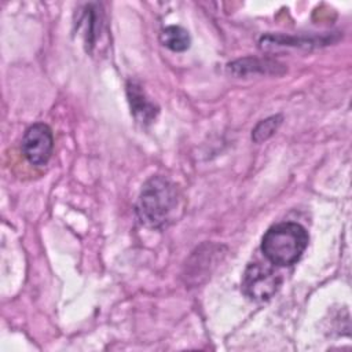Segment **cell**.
I'll list each match as a JSON object with an SVG mask.
<instances>
[{"label": "cell", "mask_w": 352, "mask_h": 352, "mask_svg": "<svg viewBox=\"0 0 352 352\" xmlns=\"http://www.w3.org/2000/svg\"><path fill=\"white\" fill-rule=\"evenodd\" d=\"M82 26H84V38H85V44L87 47L91 50L95 45V40H96V29H98V14L96 10L92 8V6H87V10L84 11V15L81 18Z\"/></svg>", "instance_id": "cell-7"}, {"label": "cell", "mask_w": 352, "mask_h": 352, "mask_svg": "<svg viewBox=\"0 0 352 352\" xmlns=\"http://www.w3.org/2000/svg\"><path fill=\"white\" fill-rule=\"evenodd\" d=\"M280 122H282V116H271V117L260 121L256 125V128L252 131L253 142L261 143V142L267 140L279 128Z\"/></svg>", "instance_id": "cell-8"}, {"label": "cell", "mask_w": 352, "mask_h": 352, "mask_svg": "<svg viewBox=\"0 0 352 352\" xmlns=\"http://www.w3.org/2000/svg\"><path fill=\"white\" fill-rule=\"evenodd\" d=\"M308 241V232L301 224L285 221L267 230L260 248L272 265L289 267L301 258Z\"/></svg>", "instance_id": "cell-2"}, {"label": "cell", "mask_w": 352, "mask_h": 352, "mask_svg": "<svg viewBox=\"0 0 352 352\" xmlns=\"http://www.w3.org/2000/svg\"><path fill=\"white\" fill-rule=\"evenodd\" d=\"M180 209V194L165 176H151L142 187L136 202L139 220L150 228H164L175 221Z\"/></svg>", "instance_id": "cell-1"}, {"label": "cell", "mask_w": 352, "mask_h": 352, "mask_svg": "<svg viewBox=\"0 0 352 352\" xmlns=\"http://www.w3.org/2000/svg\"><path fill=\"white\" fill-rule=\"evenodd\" d=\"M21 148L25 158L32 165H47L54 150V136L51 128L44 122L30 125L23 133Z\"/></svg>", "instance_id": "cell-4"}, {"label": "cell", "mask_w": 352, "mask_h": 352, "mask_svg": "<svg viewBox=\"0 0 352 352\" xmlns=\"http://www.w3.org/2000/svg\"><path fill=\"white\" fill-rule=\"evenodd\" d=\"M282 285L280 274L268 264L250 263L242 276V292L253 301H267Z\"/></svg>", "instance_id": "cell-3"}, {"label": "cell", "mask_w": 352, "mask_h": 352, "mask_svg": "<svg viewBox=\"0 0 352 352\" xmlns=\"http://www.w3.org/2000/svg\"><path fill=\"white\" fill-rule=\"evenodd\" d=\"M126 95L131 106V111L138 122L147 125L153 122L158 114V107L150 102L142 89V87L135 81H128Z\"/></svg>", "instance_id": "cell-5"}, {"label": "cell", "mask_w": 352, "mask_h": 352, "mask_svg": "<svg viewBox=\"0 0 352 352\" xmlns=\"http://www.w3.org/2000/svg\"><path fill=\"white\" fill-rule=\"evenodd\" d=\"M160 41L162 45L175 52H183L190 47L191 38L188 32L182 26H166L160 33Z\"/></svg>", "instance_id": "cell-6"}]
</instances>
